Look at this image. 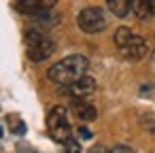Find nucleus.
Instances as JSON below:
<instances>
[{"instance_id":"f257e3e1","label":"nucleus","mask_w":155,"mask_h":153,"mask_svg":"<svg viewBox=\"0 0 155 153\" xmlns=\"http://www.w3.org/2000/svg\"><path fill=\"white\" fill-rule=\"evenodd\" d=\"M89 68V60L85 55H68L60 62H55L49 70H47V79L55 85H68L77 79H81L83 75H87Z\"/></svg>"},{"instance_id":"f03ea898","label":"nucleus","mask_w":155,"mask_h":153,"mask_svg":"<svg viewBox=\"0 0 155 153\" xmlns=\"http://www.w3.org/2000/svg\"><path fill=\"white\" fill-rule=\"evenodd\" d=\"M113 41H115L117 51H119L125 60H132V62L142 60V58L147 55V51H149L147 41H144L142 36L134 34V32H132L130 28H125V26H121V28L115 30Z\"/></svg>"},{"instance_id":"7ed1b4c3","label":"nucleus","mask_w":155,"mask_h":153,"mask_svg":"<svg viewBox=\"0 0 155 153\" xmlns=\"http://www.w3.org/2000/svg\"><path fill=\"white\" fill-rule=\"evenodd\" d=\"M26 53H28V60L34 62V64H41L45 60H49L53 53H55V43L36 26L28 28L26 30Z\"/></svg>"},{"instance_id":"20e7f679","label":"nucleus","mask_w":155,"mask_h":153,"mask_svg":"<svg viewBox=\"0 0 155 153\" xmlns=\"http://www.w3.org/2000/svg\"><path fill=\"white\" fill-rule=\"evenodd\" d=\"M47 132L49 136L64 145L66 140L72 138V128H70V121H68V111L64 106H53L47 115Z\"/></svg>"},{"instance_id":"39448f33","label":"nucleus","mask_w":155,"mask_h":153,"mask_svg":"<svg viewBox=\"0 0 155 153\" xmlns=\"http://www.w3.org/2000/svg\"><path fill=\"white\" fill-rule=\"evenodd\" d=\"M77 26L85 34H100L106 30V15L100 7H87L77 15Z\"/></svg>"},{"instance_id":"423d86ee","label":"nucleus","mask_w":155,"mask_h":153,"mask_svg":"<svg viewBox=\"0 0 155 153\" xmlns=\"http://www.w3.org/2000/svg\"><path fill=\"white\" fill-rule=\"evenodd\" d=\"M96 89H98V83L89 75H83L81 79H77V81H72L68 85H60V94L68 96L70 100H85V98L94 96Z\"/></svg>"},{"instance_id":"0eeeda50","label":"nucleus","mask_w":155,"mask_h":153,"mask_svg":"<svg viewBox=\"0 0 155 153\" xmlns=\"http://www.w3.org/2000/svg\"><path fill=\"white\" fill-rule=\"evenodd\" d=\"M55 5H58V0H13V9L19 15H28V17L45 15Z\"/></svg>"},{"instance_id":"6e6552de","label":"nucleus","mask_w":155,"mask_h":153,"mask_svg":"<svg viewBox=\"0 0 155 153\" xmlns=\"http://www.w3.org/2000/svg\"><path fill=\"white\" fill-rule=\"evenodd\" d=\"M72 113H74V117H77L79 121H83V123L94 121V119L98 117L96 106H91V104L85 102V100H72Z\"/></svg>"},{"instance_id":"1a4fd4ad","label":"nucleus","mask_w":155,"mask_h":153,"mask_svg":"<svg viewBox=\"0 0 155 153\" xmlns=\"http://www.w3.org/2000/svg\"><path fill=\"white\" fill-rule=\"evenodd\" d=\"M132 13H134L136 19H140V22H149L151 17H155L153 0H132Z\"/></svg>"},{"instance_id":"9d476101","label":"nucleus","mask_w":155,"mask_h":153,"mask_svg":"<svg viewBox=\"0 0 155 153\" xmlns=\"http://www.w3.org/2000/svg\"><path fill=\"white\" fill-rule=\"evenodd\" d=\"M106 7L115 17H127L132 13V0H106Z\"/></svg>"},{"instance_id":"9b49d317","label":"nucleus","mask_w":155,"mask_h":153,"mask_svg":"<svg viewBox=\"0 0 155 153\" xmlns=\"http://www.w3.org/2000/svg\"><path fill=\"white\" fill-rule=\"evenodd\" d=\"M62 153H81V145H79V140H74V138L66 140V142H64V151H62Z\"/></svg>"},{"instance_id":"f8f14e48","label":"nucleus","mask_w":155,"mask_h":153,"mask_svg":"<svg viewBox=\"0 0 155 153\" xmlns=\"http://www.w3.org/2000/svg\"><path fill=\"white\" fill-rule=\"evenodd\" d=\"M108 151H110V153H134L127 145H115V147H110Z\"/></svg>"},{"instance_id":"ddd939ff","label":"nucleus","mask_w":155,"mask_h":153,"mask_svg":"<svg viewBox=\"0 0 155 153\" xmlns=\"http://www.w3.org/2000/svg\"><path fill=\"white\" fill-rule=\"evenodd\" d=\"M87 153H110L106 147H102V145H94V147H89V151Z\"/></svg>"},{"instance_id":"4468645a","label":"nucleus","mask_w":155,"mask_h":153,"mask_svg":"<svg viewBox=\"0 0 155 153\" xmlns=\"http://www.w3.org/2000/svg\"><path fill=\"white\" fill-rule=\"evenodd\" d=\"M79 136H81L83 140H89V138H91V132H89L87 128H79Z\"/></svg>"},{"instance_id":"2eb2a0df","label":"nucleus","mask_w":155,"mask_h":153,"mask_svg":"<svg viewBox=\"0 0 155 153\" xmlns=\"http://www.w3.org/2000/svg\"><path fill=\"white\" fill-rule=\"evenodd\" d=\"M0 138H2V128H0Z\"/></svg>"}]
</instances>
